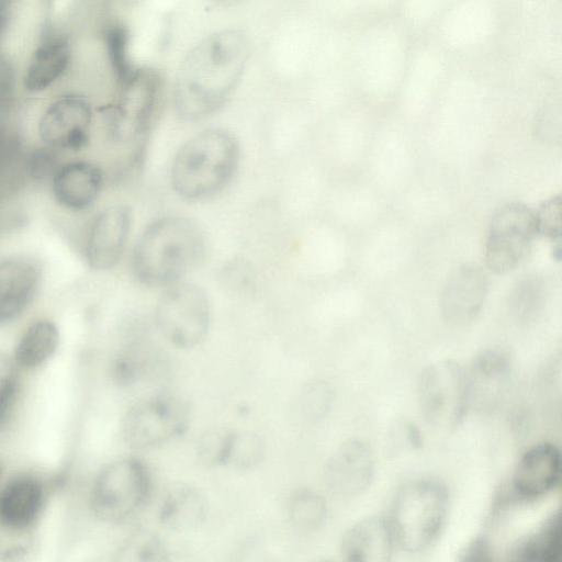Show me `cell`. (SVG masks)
<instances>
[{
    "instance_id": "6da1fadb",
    "label": "cell",
    "mask_w": 562,
    "mask_h": 562,
    "mask_svg": "<svg viewBox=\"0 0 562 562\" xmlns=\"http://www.w3.org/2000/svg\"><path fill=\"white\" fill-rule=\"evenodd\" d=\"M249 56V41L240 30H221L199 41L176 75L177 114L186 121H199L216 112L238 87Z\"/></svg>"
},
{
    "instance_id": "7a4b0ae2",
    "label": "cell",
    "mask_w": 562,
    "mask_h": 562,
    "mask_svg": "<svg viewBox=\"0 0 562 562\" xmlns=\"http://www.w3.org/2000/svg\"><path fill=\"white\" fill-rule=\"evenodd\" d=\"M205 255V237L192 220L168 215L155 220L139 235L131 257L136 280L166 288L200 266Z\"/></svg>"
},
{
    "instance_id": "3957f363",
    "label": "cell",
    "mask_w": 562,
    "mask_h": 562,
    "mask_svg": "<svg viewBox=\"0 0 562 562\" xmlns=\"http://www.w3.org/2000/svg\"><path fill=\"white\" fill-rule=\"evenodd\" d=\"M239 160V143L232 132L221 127L203 130L177 150L170 166V184L183 200H210L231 183Z\"/></svg>"
},
{
    "instance_id": "277c9868",
    "label": "cell",
    "mask_w": 562,
    "mask_h": 562,
    "mask_svg": "<svg viewBox=\"0 0 562 562\" xmlns=\"http://www.w3.org/2000/svg\"><path fill=\"white\" fill-rule=\"evenodd\" d=\"M153 488V474L143 459L136 456L116 458L94 474L87 491V507L95 520L122 525L147 506Z\"/></svg>"
},
{
    "instance_id": "5b68a950",
    "label": "cell",
    "mask_w": 562,
    "mask_h": 562,
    "mask_svg": "<svg viewBox=\"0 0 562 562\" xmlns=\"http://www.w3.org/2000/svg\"><path fill=\"white\" fill-rule=\"evenodd\" d=\"M448 502L447 488L438 480L419 477L403 484L386 520L395 546L409 553L429 548L446 521Z\"/></svg>"
},
{
    "instance_id": "8992f818",
    "label": "cell",
    "mask_w": 562,
    "mask_h": 562,
    "mask_svg": "<svg viewBox=\"0 0 562 562\" xmlns=\"http://www.w3.org/2000/svg\"><path fill=\"white\" fill-rule=\"evenodd\" d=\"M192 407L183 396L161 392L132 405L121 420L124 443L134 450H153L182 437L190 427Z\"/></svg>"
},
{
    "instance_id": "52a82bcc",
    "label": "cell",
    "mask_w": 562,
    "mask_h": 562,
    "mask_svg": "<svg viewBox=\"0 0 562 562\" xmlns=\"http://www.w3.org/2000/svg\"><path fill=\"white\" fill-rule=\"evenodd\" d=\"M155 325L172 346H199L211 325V302L205 291L184 280L164 288L154 312Z\"/></svg>"
},
{
    "instance_id": "ba28073f",
    "label": "cell",
    "mask_w": 562,
    "mask_h": 562,
    "mask_svg": "<svg viewBox=\"0 0 562 562\" xmlns=\"http://www.w3.org/2000/svg\"><path fill=\"white\" fill-rule=\"evenodd\" d=\"M417 394L422 415L429 425L453 429L469 408L467 371L453 360L434 362L423 370Z\"/></svg>"
},
{
    "instance_id": "9c48e42d",
    "label": "cell",
    "mask_w": 562,
    "mask_h": 562,
    "mask_svg": "<svg viewBox=\"0 0 562 562\" xmlns=\"http://www.w3.org/2000/svg\"><path fill=\"white\" fill-rule=\"evenodd\" d=\"M47 272L44 262L30 254L0 258V330L19 327L43 295Z\"/></svg>"
},
{
    "instance_id": "30bf717a",
    "label": "cell",
    "mask_w": 562,
    "mask_h": 562,
    "mask_svg": "<svg viewBox=\"0 0 562 562\" xmlns=\"http://www.w3.org/2000/svg\"><path fill=\"white\" fill-rule=\"evenodd\" d=\"M537 233L535 212L520 203L499 207L492 216L485 243V263L497 274L518 267L530 251Z\"/></svg>"
},
{
    "instance_id": "8fae6325",
    "label": "cell",
    "mask_w": 562,
    "mask_h": 562,
    "mask_svg": "<svg viewBox=\"0 0 562 562\" xmlns=\"http://www.w3.org/2000/svg\"><path fill=\"white\" fill-rule=\"evenodd\" d=\"M47 477L33 469L14 470L0 480V528L21 535L37 526L49 499Z\"/></svg>"
},
{
    "instance_id": "7c38bea8",
    "label": "cell",
    "mask_w": 562,
    "mask_h": 562,
    "mask_svg": "<svg viewBox=\"0 0 562 562\" xmlns=\"http://www.w3.org/2000/svg\"><path fill=\"white\" fill-rule=\"evenodd\" d=\"M63 342L60 322L52 314L35 313L16 328L8 355L14 368L27 379L55 361Z\"/></svg>"
},
{
    "instance_id": "4fadbf2b",
    "label": "cell",
    "mask_w": 562,
    "mask_h": 562,
    "mask_svg": "<svg viewBox=\"0 0 562 562\" xmlns=\"http://www.w3.org/2000/svg\"><path fill=\"white\" fill-rule=\"evenodd\" d=\"M124 94L113 113L116 136L134 138L142 136L158 112L162 95V79L150 68L132 70L123 80Z\"/></svg>"
},
{
    "instance_id": "5bb4252c",
    "label": "cell",
    "mask_w": 562,
    "mask_h": 562,
    "mask_svg": "<svg viewBox=\"0 0 562 562\" xmlns=\"http://www.w3.org/2000/svg\"><path fill=\"white\" fill-rule=\"evenodd\" d=\"M131 223V210L122 204L109 206L94 217L82 247V258L90 270L105 272L119 263L126 247Z\"/></svg>"
},
{
    "instance_id": "9a60e30c",
    "label": "cell",
    "mask_w": 562,
    "mask_h": 562,
    "mask_svg": "<svg viewBox=\"0 0 562 562\" xmlns=\"http://www.w3.org/2000/svg\"><path fill=\"white\" fill-rule=\"evenodd\" d=\"M467 371L469 408L493 414L504 401L512 380L513 363L503 349H488L474 358Z\"/></svg>"
},
{
    "instance_id": "2e32d148",
    "label": "cell",
    "mask_w": 562,
    "mask_h": 562,
    "mask_svg": "<svg viewBox=\"0 0 562 562\" xmlns=\"http://www.w3.org/2000/svg\"><path fill=\"white\" fill-rule=\"evenodd\" d=\"M374 476V457L360 440L341 445L329 458L324 470V483L334 496L350 499L368 490Z\"/></svg>"
},
{
    "instance_id": "e0dca14e",
    "label": "cell",
    "mask_w": 562,
    "mask_h": 562,
    "mask_svg": "<svg viewBox=\"0 0 562 562\" xmlns=\"http://www.w3.org/2000/svg\"><path fill=\"white\" fill-rule=\"evenodd\" d=\"M488 281L476 265H464L448 278L440 296L441 315L453 326H465L480 314Z\"/></svg>"
},
{
    "instance_id": "ac0fdd59",
    "label": "cell",
    "mask_w": 562,
    "mask_h": 562,
    "mask_svg": "<svg viewBox=\"0 0 562 562\" xmlns=\"http://www.w3.org/2000/svg\"><path fill=\"white\" fill-rule=\"evenodd\" d=\"M91 109L79 97H64L55 101L43 114L40 135L50 146L79 149L88 142Z\"/></svg>"
},
{
    "instance_id": "d6986e66",
    "label": "cell",
    "mask_w": 562,
    "mask_h": 562,
    "mask_svg": "<svg viewBox=\"0 0 562 562\" xmlns=\"http://www.w3.org/2000/svg\"><path fill=\"white\" fill-rule=\"evenodd\" d=\"M561 476V456L551 443L528 449L518 460L513 476L514 492L522 499H536L551 492Z\"/></svg>"
},
{
    "instance_id": "ffe728a7",
    "label": "cell",
    "mask_w": 562,
    "mask_h": 562,
    "mask_svg": "<svg viewBox=\"0 0 562 562\" xmlns=\"http://www.w3.org/2000/svg\"><path fill=\"white\" fill-rule=\"evenodd\" d=\"M210 504L205 493L188 483L169 486L157 507L158 524L172 532L187 533L207 520Z\"/></svg>"
},
{
    "instance_id": "44dd1931",
    "label": "cell",
    "mask_w": 562,
    "mask_h": 562,
    "mask_svg": "<svg viewBox=\"0 0 562 562\" xmlns=\"http://www.w3.org/2000/svg\"><path fill=\"white\" fill-rule=\"evenodd\" d=\"M395 543L385 519L367 517L344 533L340 562H393Z\"/></svg>"
},
{
    "instance_id": "7402d4cb",
    "label": "cell",
    "mask_w": 562,
    "mask_h": 562,
    "mask_svg": "<svg viewBox=\"0 0 562 562\" xmlns=\"http://www.w3.org/2000/svg\"><path fill=\"white\" fill-rule=\"evenodd\" d=\"M102 187V173L89 162H71L55 176L53 192L56 200L71 210H83L97 199Z\"/></svg>"
},
{
    "instance_id": "603a6c76",
    "label": "cell",
    "mask_w": 562,
    "mask_h": 562,
    "mask_svg": "<svg viewBox=\"0 0 562 562\" xmlns=\"http://www.w3.org/2000/svg\"><path fill=\"white\" fill-rule=\"evenodd\" d=\"M286 517L289 524L300 532L321 529L328 515L324 496L311 487H296L288 496Z\"/></svg>"
},
{
    "instance_id": "cb8c5ba5",
    "label": "cell",
    "mask_w": 562,
    "mask_h": 562,
    "mask_svg": "<svg viewBox=\"0 0 562 562\" xmlns=\"http://www.w3.org/2000/svg\"><path fill=\"white\" fill-rule=\"evenodd\" d=\"M69 60V48L63 42L42 45L34 53L26 69L24 85L27 90L41 91L53 83L65 70Z\"/></svg>"
},
{
    "instance_id": "d4e9b609",
    "label": "cell",
    "mask_w": 562,
    "mask_h": 562,
    "mask_svg": "<svg viewBox=\"0 0 562 562\" xmlns=\"http://www.w3.org/2000/svg\"><path fill=\"white\" fill-rule=\"evenodd\" d=\"M112 562H171V555L168 546L157 532L139 528L122 540Z\"/></svg>"
},
{
    "instance_id": "484cf974",
    "label": "cell",
    "mask_w": 562,
    "mask_h": 562,
    "mask_svg": "<svg viewBox=\"0 0 562 562\" xmlns=\"http://www.w3.org/2000/svg\"><path fill=\"white\" fill-rule=\"evenodd\" d=\"M25 379L14 368L8 351H0V434L12 427L19 418Z\"/></svg>"
},
{
    "instance_id": "4316f807",
    "label": "cell",
    "mask_w": 562,
    "mask_h": 562,
    "mask_svg": "<svg viewBox=\"0 0 562 562\" xmlns=\"http://www.w3.org/2000/svg\"><path fill=\"white\" fill-rule=\"evenodd\" d=\"M561 518L554 516L521 549L519 562H561Z\"/></svg>"
},
{
    "instance_id": "83f0119b",
    "label": "cell",
    "mask_w": 562,
    "mask_h": 562,
    "mask_svg": "<svg viewBox=\"0 0 562 562\" xmlns=\"http://www.w3.org/2000/svg\"><path fill=\"white\" fill-rule=\"evenodd\" d=\"M235 434V429L227 427L205 430L195 443L198 461L207 468L227 467Z\"/></svg>"
},
{
    "instance_id": "f1b7e54d",
    "label": "cell",
    "mask_w": 562,
    "mask_h": 562,
    "mask_svg": "<svg viewBox=\"0 0 562 562\" xmlns=\"http://www.w3.org/2000/svg\"><path fill=\"white\" fill-rule=\"evenodd\" d=\"M147 367L146 355L140 348L128 345L112 357L109 364L110 379L119 386H128L143 376Z\"/></svg>"
},
{
    "instance_id": "f546056e",
    "label": "cell",
    "mask_w": 562,
    "mask_h": 562,
    "mask_svg": "<svg viewBox=\"0 0 562 562\" xmlns=\"http://www.w3.org/2000/svg\"><path fill=\"white\" fill-rule=\"evenodd\" d=\"M265 456V446L259 436L250 431L235 434L227 467L247 471L256 468Z\"/></svg>"
},
{
    "instance_id": "4dcf8cb0",
    "label": "cell",
    "mask_w": 562,
    "mask_h": 562,
    "mask_svg": "<svg viewBox=\"0 0 562 562\" xmlns=\"http://www.w3.org/2000/svg\"><path fill=\"white\" fill-rule=\"evenodd\" d=\"M255 270L250 262L243 258L227 261L218 272L221 285L233 293H243L255 283Z\"/></svg>"
},
{
    "instance_id": "1f68e13d",
    "label": "cell",
    "mask_w": 562,
    "mask_h": 562,
    "mask_svg": "<svg viewBox=\"0 0 562 562\" xmlns=\"http://www.w3.org/2000/svg\"><path fill=\"white\" fill-rule=\"evenodd\" d=\"M538 235H542L553 241L560 243L561 237V200L560 196L544 202L535 212Z\"/></svg>"
},
{
    "instance_id": "d6a6232c",
    "label": "cell",
    "mask_w": 562,
    "mask_h": 562,
    "mask_svg": "<svg viewBox=\"0 0 562 562\" xmlns=\"http://www.w3.org/2000/svg\"><path fill=\"white\" fill-rule=\"evenodd\" d=\"M299 411L307 418L319 417L328 405V393L324 386L313 384L307 386L299 398Z\"/></svg>"
},
{
    "instance_id": "836d02e7",
    "label": "cell",
    "mask_w": 562,
    "mask_h": 562,
    "mask_svg": "<svg viewBox=\"0 0 562 562\" xmlns=\"http://www.w3.org/2000/svg\"><path fill=\"white\" fill-rule=\"evenodd\" d=\"M540 289L536 282L526 281L517 286L513 296V306L520 317L530 316L538 306Z\"/></svg>"
},
{
    "instance_id": "e575fe53",
    "label": "cell",
    "mask_w": 562,
    "mask_h": 562,
    "mask_svg": "<svg viewBox=\"0 0 562 562\" xmlns=\"http://www.w3.org/2000/svg\"><path fill=\"white\" fill-rule=\"evenodd\" d=\"M232 562H274V560L263 546L251 540L238 548Z\"/></svg>"
},
{
    "instance_id": "d590c367",
    "label": "cell",
    "mask_w": 562,
    "mask_h": 562,
    "mask_svg": "<svg viewBox=\"0 0 562 562\" xmlns=\"http://www.w3.org/2000/svg\"><path fill=\"white\" fill-rule=\"evenodd\" d=\"M459 562H493L488 542L484 538H476L464 548Z\"/></svg>"
},
{
    "instance_id": "8d00e7d4",
    "label": "cell",
    "mask_w": 562,
    "mask_h": 562,
    "mask_svg": "<svg viewBox=\"0 0 562 562\" xmlns=\"http://www.w3.org/2000/svg\"><path fill=\"white\" fill-rule=\"evenodd\" d=\"M5 21H7V9L4 7V3L0 2V32L5 24Z\"/></svg>"
},
{
    "instance_id": "74e56055",
    "label": "cell",
    "mask_w": 562,
    "mask_h": 562,
    "mask_svg": "<svg viewBox=\"0 0 562 562\" xmlns=\"http://www.w3.org/2000/svg\"><path fill=\"white\" fill-rule=\"evenodd\" d=\"M310 562H336V561L328 559V558H321V559H316V560H313Z\"/></svg>"
}]
</instances>
